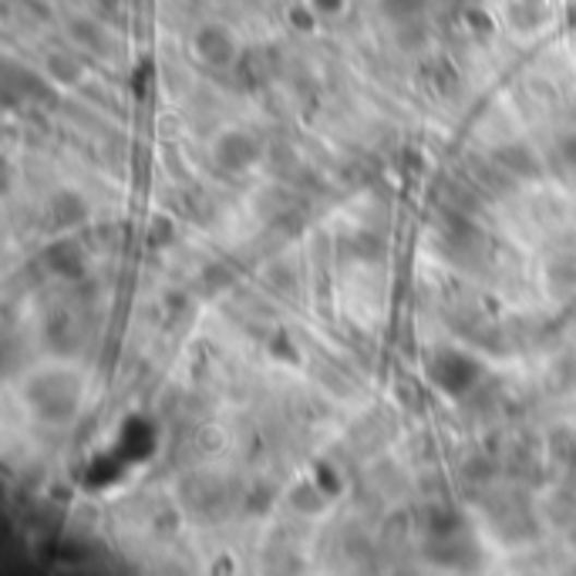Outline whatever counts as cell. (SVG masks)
Listing matches in <instances>:
<instances>
[{
    "label": "cell",
    "mask_w": 576,
    "mask_h": 576,
    "mask_svg": "<svg viewBox=\"0 0 576 576\" xmlns=\"http://www.w3.org/2000/svg\"><path fill=\"white\" fill-rule=\"evenodd\" d=\"M429 377L439 392H445L448 398H458L479 381V364L463 351H435L429 358Z\"/></svg>",
    "instance_id": "obj_1"
},
{
    "label": "cell",
    "mask_w": 576,
    "mask_h": 576,
    "mask_svg": "<svg viewBox=\"0 0 576 576\" xmlns=\"http://www.w3.org/2000/svg\"><path fill=\"white\" fill-rule=\"evenodd\" d=\"M192 48H196L200 61H206L209 68H226L233 64L240 48L233 41V34H229L223 24H206L196 31V37H192Z\"/></svg>",
    "instance_id": "obj_2"
},
{
    "label": "cell",
    "mask_w": 576,
    "mask_h": 576,
    "mask_svg": "<svg viewBox=\"0 0 576 576\" xmlns=\"http://www.w3.org/2000/svg\"><path fill=\"white\" fill-rule=\"evenodd\" d=\"M216 159L226 169H247L260 159V142L250 132H226L216 142Z\"/></svg>",
    "instance_id": "obj_3"
},
{
    "label": "cell",
    "mask_w": 576,
    "mask_h": 576,
    "mask_svg": "<svg viewBox=\"0 0 576 576\" xmlns=\"http://www.w3.org/2000/svg\"><path fill=\"white\" fill-rule=\"evenodd\" d=\"M51 271H58L61 277H82L85 274V256L79 247H71V243H58L51 250Z\"/></svg>",
    "instance_id": "obj_4"
},
{
    "label": "cell",
    "mask_w": 576,
    "mask_h": 576,
    "mask_svg": "<svg viewBox=\"0 0 576 576\" xmlns=\"http://www.w3.org/2000/svg\"><path fill=\"white\" fill-rule=\"evenodd\" d=\"M51 219L58 226H74L85 219V203L79 196H71V192H61V196L51 203Z\"/></svg>",
    "instance_id": "obj_5"
},
{
    "label": "cell",
    "mask_w": 576,
    "mask_h": 576,
    "mask_svg": "<svg viewBox=\"0 0 576 576\" xmlns=\"http://www.w3.org/2000/svg\"><path fill=\"white\" fill-rule=\"evenodd\" d=\"M509 14L519 21V27H536L543 21V0H513Z\"/></svg>",
    "instance_id": "obj_6"
},
{
    "label": "cell",
    "mask_w": 576,
    "mask_h": 576,
    "mask_svg": "<svg viewBox=\"0 0 576 576\" xmlns=\"http://www.w3.org/2000/svg\"><path fill=\"white\" fill-rule=\"evenodd\" d=\"M503 156H506V159H503V166H506V169H513V166H516L523 176H536V172H540V166L532 163V156H529L526 148H506Z\"/></svg>",
    "instance_id": "obj_7"
},
{
    "label": "cell",
    "mask_w": 576,
    "mask_h": 576,
    "mask_svg": "<svg viewBox=\"0 0 576 576\" xmlns=\"http://www.w3.org/2000/svg\"><path fill=\"white\" fill-rule=\"evenodd\" d=\"M307 4H311V11L317 17H337L344 8H348V0H307Z\"/></svg>",
    "instance_id": "obj_8"
}]
</instances>
